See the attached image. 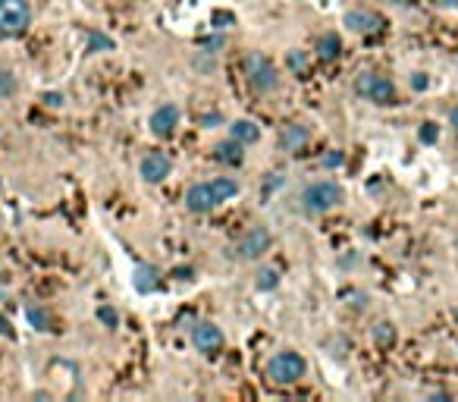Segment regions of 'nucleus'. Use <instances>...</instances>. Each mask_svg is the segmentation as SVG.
Segmentation results:
<instances>
[{"mask_svg": "<svg viewBox=\"0 0 458 402\" xmlns=\"http://www.w3.org/2000/svg\"><path fill=\"white\" fill-rule=\"evenodd\" d=\"M16 91V75L13 73H0V98H10Z\"/></svg>", "mask_w": 458, "mask_h": 402, "instance_id": "obj_22", "label": "nucleus"}, {"mask_svg": "<svg viewBox=\"0 0 458 402\" xmlns=\"http://www.w3.org/2000/svg\"><path fill=\"white\" fill-rule=\"evenodd\" d=\"M201 47H204L207 54H213L217 47H223V38H207V41H201Z\"/></svg>", "mask_w": 458, "mask_h": 402, "instance_id": "obj_27", "label": "nucleus"}, {"mask_svg": "<svg viewBox=\"0 0 458 402\" xmlns=\"http://www.w3.org/2000/svg\"><path fill=\"white\" fill-rule=\"evenodd\" d=\"M25 314H29V324L35 327V330H50V314L44 311L41 305H29Z\"/></svg>", "mask_w": 458, "mask_h": 402, "instance_id": "obj_19", "label": "nucleus"}, {"mask_svg": "<svg viewBox=\"0 0 458 402\" xmlns=\"http://www.w3.org/2000/svg\"><path fill=\"white\" fill-rule=\"evenodd\" d=\"M169 170H173V163H169V157L163 154V151H151L148 157L142 161V179L144 182H163L169 176Z\"/></svg>", "mask_w": 458, "mask_h": 402, "instance_id": "obj_10", "label": "nucleus"}, {"mask_svg": "<svg viewBox=\"0 0 458 402\" xmlns=\"http://www.w3.org/2000/svg\"><path fill=\"white\" fill-rule=\"evenodd\" d=\"M192 339H194V345H198V352H207V355H213L217 349H223V330H220L217 324H211V320L194 324Z\"/></svg>", "mask_w": 458, "mask_h": 402, "instance_id": "obj_9", "label": "nucleus"}, {"mask_svg": "<svg viewBox=\"0 0 458 402\" xmlns=\"http://www.w3.org/2000/svg\"><path fill=\"white\" fill-rule=\"evenodd\" d=\"M436 138H439V126L436 123H424V126H420V142L433 144Z\"/></svg>", "mask_w": 458, "mask_h": 402, "instance_id": "obj_24", "label": "nucleus"}, {"mask_svg": "<svg viewBox=\"0 0 458 402\" xmlns=\"http://www.w3.org/2000/svg\"><path fill=\"white\" fill-rule=\"evenodd\" d=\"M305 371H307V362L298 352H280V355H273L267 364V377L273 383H282V387L298 383L301 377H305Z\"/></svg>", "mask_w": 458, "mask_h": 402, "instance_id": "obj_3", "label": "nucleus"}, {"mask_svg": "<svg viewBox=\"0 0 458 402\" xmlns=\"http://www.w3.org/2000/svg\"><path fill=\"white\" fill-rule=\"evenodd\" d=\"M157 280H160V270L154 264H138L135 267V289L138 292H154Z\"/></svg>", "mask_w": 458, "mask_h": 402, "instance_id": "obj_13", "label": "nucleus"}, {"mask_svg": "<svg viewBox=\"0 0 458 402\" xmlns=\"http://www.w3.org/2000/svg\"><path fill=\"white\" fill-rule=\"evenodd\" d=\"M276 283H280V274H276L273 267H264L261 274H257V289H273Z\"/></svg>", "mask_w": 458, "mask_h": 402, "instance_id": "obj_21", "label": "nucleus"}, {"mask_svg": "<svg viewBox=\"0 0 458 402\" xmlns=\"http://www.w3.org/2000/svg\"><path fill=\"white\" fill-rule=\"evenodd\" d=\"M339 54H342V38L336 31H323L317 41V57L320 60H336Z\"/></svg>", "mask_w": 458, "mask_h": 402, "instance_id": "obj_15", "label": "nucleus"}, {"mask_svg": "<svg viewBox=\"0 0 458 402\" xmlns=\"http://www.w3.org/2000/svg\"><path fill=\"white\" fill-rule=\"evenodd\" d=\"M44 104H50V107H63V94H60V91L44 94Z\"/></svg>", "mask_w": 458, "mask_h": 402, "instance_id": "obj_28", "label": "nucleus"}, {"mask_svg": "<svg viewBox=\"0 0 458 402\" xmlns=\"http://www.w3.org/2000/svg\"><path fill=\"white\" fill-rule=\"evenodd\" d=\"M436 6H449V10H458V0H433Z\"/></svg>", "mask_w": 458, "mask_h": 402, "instance_id": "obj_32", "label": "nucleus"}, {"mask_svg": "<svg viewBox=\"0 0 458 402\" xmlns=\"http://www.w3.org/2000/svg\"><path fill=\"white\" fill-rule=\"evenodd\" d=\"M307 138H311V132H307L305 126L289 123L286 129L280 132V148H282V151H289V154H298V151H305Z\"/></svg>", "mask_w": 458, "mask_h": 402, "instance_id": "obj_12", "label": "nucleus"}, {"mask_svg": "<svg viewBox=\"0 0 458 402\" xmlns=\"http://www.w3.org/2000/svg\"><path fill=\"white\" fill-rule=\"evenodd\" d=\"M245 144L242 142H223V144H217V161H223V163H242V157H245Z\"/></svg>", "mask_w": 458, "mask_h": 402, "instance_id": "obj_16", "label": "nucleus"}, {"mask_svg": "<svg viewBox=\"0 0 458 402\" xmlns=\"http://www.w3.org/2000/svg\"><path fill=\"white\" fill-rule=\"evenodd\" d=\"M374 343L380 345V349H389V345L395 343V324H389V320H380V324L374 327Z\"/></svg>", "mask_w": 458, "mask_h": 402, "instance_id": "obj_18", "label": "nucleus"}, {"mask_svg": "<svg viewBox=\"0 0 458 402\" xmlns=\"http://www.w3.org/2000/svg\"><path fill=\"white\" fill-rule=\"evenodd\" d=\"M229 132H232V138L242 144H254L257 138H261V126L251 123V119H236V123L229 126Z\"/></svg>", "mask_w": 458, "mask_h": 402, "instance_id": "obj_14", "label": "nucleus"}, {"mask_svg": "<svg viewBox=\"0 0 458 402\" xmlns=\"http://www.w3.org/2000/svg\"><path fill=\"white\" fill-rule=\"evenodd\" d=\"M217 204H220V198H217V192H213L211 182H194V186H188L185 207L192 214H207V211H213Z\"/></svg>", "mask_w": 458, "mask_h": 402, "instance_id": "obj_7", "label": "nucleus"}, {"mask_svg": "<svg viewBox=\"0 0 458 402\" xmlns=\"http://www.w3.org/2000/svg\"><path fill=\"white\" fill-rule=\"evenodd\" d=\"M449 123H452V126H455V129H458V104H455V107H452V110H449Z\"/></svg>", "mask_w": 458, "mask_h": 402, "instance_id": "obj_33", "label": "nucleus"}, {"mask_svg": "<svg viewBox=\"0 0 458 402\" xmlns=\"http://www.w3.org/2000/svg\"><path fill=\"white\" fill-rule=\"evenodd\" d=\"M211 186H213V192H217L220 204H223V201H229L232 195L238 192V182L229 179V176H217V179H211Z\"/></svg>", "mask_w": 458, "mask_h": 402, "instance_id": "obj_17", "label": "nucleus"}, {"mask_svg": "<svg viewBox=\"0 0 458 402\" xmlns=\"http://www.w3.org/2000/svg\"><path fill=\"white\" fill-rule=\"evenodd\" d=\"M270 242H273V236H270L267 226H254V230L245 232L242 242L236 245V258H242V261H254V258H261L264 251H270Z\"/></svg>", "mask_w": 458, "mask_h": 402, "instance_id": "obj_6", "label": "nucleus"}, {"mask_svg": "<svg viewBox=\"0 0 458 402\" xmlns=\"http://www.w3.org/2000/svg\"><path fill=\"white\" fill-rule=\"evenodd\" d=\"M326 167H339V163H342V151H333V154H326Z\"/></svg>", "mask_w": 458, "mask_h": 402, "instance_id": "obj_29", "label": "nucleus"}, {"mask_svg": "<svg viewBox=\"0 0 458 402\" xmlns=\"http://www.w3.org/2000/svg\"><path fill=\"white\" fill-rule=\"evenodd\" d=\"M455 320H458V308H455Z\"/></svg>", "mask_w": 458, "mask_h": 402, "instance_id": "obj_35", "label": "nucleus"}, {"mask_svg": "<svg viewBox=\"0 0 458 402\" xmlns=\"http://www.w3.org/2000/svg\"><path fill=\"white\" fill-rule=\"evenodd\" d=\"M98 320H100V324H104V327H116V324H119L116 311H113L110 305H100V308H98Z\"/></svg>", "mask_w": 458, "mask_h": 402, "instance_id": "obj_23", "label": "nucleus"}, {"mask_svg": "<svg viewBox=\"0 0 458 402\" xmlns=\"http://www.w3.org/2000/svg\"><path fill=\"white\" fill-rule=\"evenodd\" d=\"M0 336H13V327H10V320L0 314Z\"/></svg>", "mask_w": 458, "mask_h": 402, "instance_id": "obj_30", "label": "nucleus"}, {"mask_svg": "<svg viewBox=\"0 0 458 402\" xmlns=\"http://www.w3.org/2000/svg\"><path fill=\"white\" fill-rule=\"evenodd\" d=\"M345 25L351 31H361V35H370V31H380L383 29V19L370 10H349L345 13Z\"/></svg>", "mask_w": 458, "mask_h": 402, "instance_id": "obj_11", "label": "nucleus"}, {"mask_svg": "<svg viewBox=\"0 0 458 402\" xmlns=\"http://www.w3.org/2000/svg\"><path fill=\"white\" fill-rule=\"evenodd\" d=\"M389 3H395V6H408V3H414V0H389Z\"/></svg>", "mask_w": 458, "mask_h": 402, "instance_id": "obj_34", "label": "nucleus"}, {"mask_svg": "<svg viewBox=\"0 0 458 402\" xmlns=\"http://www.w3.org/2000/svg\"><path fill=\"white\" fill-rule=\"evenodd\" d=\"M286 63H289V69H292L295 75H307V57H305V50H289Z\"/></svg>", "mask_w": 458, "mask_h": 402, "instance_id": "obj_20", "label": "nucleus"}, {"mask_svg": "<svg viewBox=\"0 0 458 402\" xmlns=\"http://www.w3.org/2000/svg\"><path fill=\"white\" fill-rule=\"evenodd\" d=\"M176 126H179V107L176 104H160L151 113V132L157 138H173Z\"/></svg>", "mask_w": 458, "mask_h": 402, "instance_id": "obj_8", "label": "nucleus"}, {"mask_svg": "<svg viewBox=\"0 0 458 402\" xmlns=\"http://www.w3.org/2000/svg\"><path fill=\"white\" fill-rule=\"evenodd\" d=\"M245 79H248V85L261 94H270L280 88V73H276L273 60L264 57L261 50H251V54L245 57Z\"/></svg>", "mask_w": 458, "mask_h": 402, "instance_id": "obj_1", "label": "nucleus"}, {"mask_svg": "<svg viewBox=\"0 0 458 402\" xmlns=\"http://www.w3.org/2000/svg\"><path fill=\"white\" fill-rule=\"evenodd\" d=\"M342 204V186H336L333 179H320L301 192V207L307 214H326L333 207Z\"/></svg>", "mask_w": 458, "mask_h": 402, "instance_id": "obj_2", "label": "nucleus"}, {"mask_svg": "<svg viewBox=\"0 0 458 402\" xmlns=\"http://www.w3.org/2000/svg\"><path fill=\"white\" fill-rule=\"evenodd\" d=\"M31 22L29 0H0V35H22Z\"/></svg>", "mask_w": 458, "mask_h": 402, "instance_id": "obj_5", "label": "nucleus"}, {"mask_svg": "<svg viewBox=\"0 0 458 402\" xmlns=\"http://www.w3.org/2000/svg\"><path fill=\"white\" fill-rule=\"evenodd\" d=\"M280 186H282V176L280 173H273V179L264 182V188H267V192H270V188H280Z\"/></svg>", "mask_w": 458, "mask_h": 402, "instance_id": "obj_31", "label": "nucleus"}, {"mask_svg": "<svg viewBox=\"0 0 458 402\" xmlns=\"http://www.w3.org/2000/svg\"><path fill=\"white\" fill-rule=\"evenodd\" d=\"M427 85H430V79H427V73H414V75H411V88H414V91H424Z\"/></svg>", "mask_w": 458, "mask_h": 402, "instance_id": "obj_26", "label": "nucleus"}, {"mask_svg": "<svg viewBox=\"0 0 458 402\" xmlns=\"http://www.w3.org/2000/svg\"><path fill=\"white\" fill-rule=\"evenodd\" d=\"M355 91L361 94V98L374 100V104H392V100H395V85L386 79V75L370 73V69L358 73V79H355Z\"/></svg>", "mask_w": 458, "mask_h": 402, "instance_id": "obj_4", "label": "nucleus"}, {"mask_svg": "<svg viewBox=\"0 0 458 402\" xmlns=\"http://www.w3.org/2000/svg\"><path fill=\"white\" fill-rule=\"evenodd\" d=\"M88 47H91V50H110L113 41L107 35H91V38H88Z\"/></svg>", "mask_w": 458, "mask_h": 402, "instance_id": "obj_25", "label": "nucleus"}]
</instances>
